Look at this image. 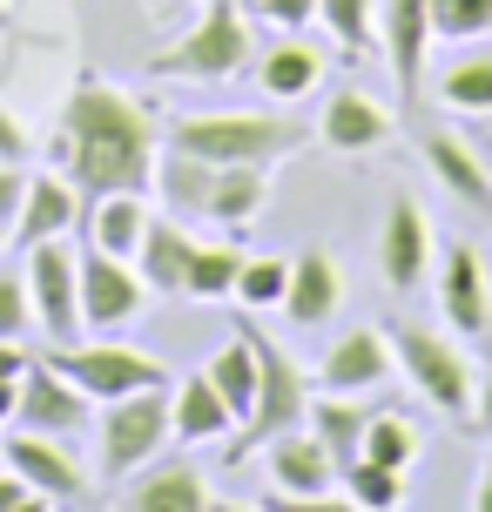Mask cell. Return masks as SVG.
Returning a JSON list of instances; mask_svg holds the SVG:
<instances>
[{
    "instance_id": "6da1fadb",
    "label": "cell",
    "mask_w": 492,
    "mask_h": 512,
    "mask_svg": "<svg viewBox=\"0 0 492 512\" xmlns=\"http://www.w3.org/2000/svg\"><path fill=\"white\" fill-rule=\"evenodd\" d=\"M54 162L81 189V203L108 196V189H156L162 115L149 102H135L129 88H115V81L81 75L68 88V102H61Z\"/></svg>"
},
{
    "instance_id": "7a4b0ae2",
    "label": "cell",
    "mask_w": 492,
    "mask_h": 512,
    "mask_svg": "<svg viewBox=\"0 0 492 512\" xmlns=\"http://www.w3.org/2000/svg\"><path fill=\"white\" fill-rule=\"evenodd\" d=\"M317 128L297 122V115H270V108H257V115H176V122H162V149L176 155H196V162H243V169H277L284 155L311 149Z\"/></svg>"
},
{
    "instance_id": "3957f363",
    "label": "cell",
    "mask_w": 492,
    "mask_h": 512,
    "mask_svg": "<svg viewBox=\"0 0 492 512\" xmlns=\"http://www.w3.org/2000/svg\"><path fill=\"white\" fill-rule=\"evenodd\" d=\"M162 445H169V384L95 405V479L122 486L142 465L162 459Z\"/></svg>"
},
{
    "instance_id": "277c9868",
    "label": "cell",
    "mask_w": 492,
    "mask_h": 512,
    "mask_svg": "<svg viewBox=\"0 0 492 512\" xmlns=\"http://www.w3.org/2000/svg\"><path fill=\"white\" fill-rule=\"evenodd\" d=\"M391 358H398V378L412 384L418 398L445 418H472V391H479V371L466 364V351L439 337L432 324H412V317H391Z\"/></svg>"
},
{
    "instance_id": "5b68a950",
    "label": "cell",
    "mask_w": 492,
    "mask_h": 512,
    "mask_svg": "<svg viewBox=\"0 0 492 512\" xmlns=\"http://www.w3.org/2000/svg\"><path fill=\"white\" fill-rule=\"evenodd\" d=\"M250 54H257L250 14H243L236 0H203L196 27H189L169 54L149 61V75L156 81H236L243 68H250Z\"/></svg>"
},
{
    "instance_id": "8992f818",
    "label": "cell",
    "mask_w": 492,
    "mask_h": 512,
    "mask_svg": "<svg viewBox=\"0 0 492 512\" xmlns=\"http://www.w3.org/2000/svg\"><path fill=\"white\" fill-rule=\"evenodd\" d=\"M236 331L250 337V351H257V405H250V418H243V438L230 445V459H250V452L270 445V438H284V432L304 425V411H311V378L297 371V358H290L284 344H270L263 324H236Z\"/></svg>"
},
{
    "instance_id": "52a82bcc",
    "label": "cell",
    "mask_w": 492,
    "mask_h": 512,
    "mask_svg": "<svg viewBox=\"0 0 492 512\" xmlns=\"http://www.w3.org/2000/svg\"><path fill=\"white\" fill-rule=\"evenodd\" d=\"M48 364L61 378H75L95 405L108 398H129V391H149V384H169V364L149 358V351H135L122 337H95V344H48Z\"/></svg>"
},
{
    "instance_id": "ba28073f",
    "label": "cell",
    "mask_w": 492,
    "mask_h": 512,
    "mask_svg": "<svg viewBox=\"0 0 492 512\" xmlns=\"http://www.w3.org/2000/svg\"><path fill=\"white\" fill-rule=\"evenodd\" d=\"M68 250V236H48V243H34L27 250V297H34V331L48 337V344H75L81 337V270Z\"/></svg>"
},
{
    "instance_id": "9c48e42d",
    "label": "cell",
    "mask_w": 492,
    "mask_h": 512,
    "mask_svg": "<svg viewBox=\"0 0 492 512\" xmlns=\"http://www.w3.org/2000/svg\"><path fill=\"white\" fill-rule=\"evenodd\" d=\"M81 270V331L95 337H115L122 324H135L142 317V304H149V283H142V270H135L129 256H108V250H88L75 256Z\"/></svg>"
},
{
    "instance_id": "30bf717a",
    "label": "cell",
    "mask_w": 492,
    "mask_h": 512,
    "mask_svg": "<svg viewBox=\"0 0 492 512\" xmlns=\"http://www.w3.org/2000/svg\"><path fill=\"white\" fill-rule=\"evenodd\" d=\"M263 452H270V486H277L270 499H263V512L331 506V499H337V472H344V465L324 452V438H317V432H304V425H297V432L270 438Z\"/></svg>"
},
{
    "instance_id": "8fae6325",
    "label": "cell",
    "mask_w": 492,
    "mask_h": 512,
    "mask_svg": "<svg viewBox=\"0 0 492 512\" xmlns=\"http://www.w3.org/2000/svg\"><path fill=\"white\" fill-rule=\"evenodd\" d=\"M14 425H21V432L68 438V445H75L81 432H95V398H88L75 378H61L48 358H41V364H27V378H21V405H14Z\"/></svg>"
},
{
    "instance_id": "7c38bea8",
    "label": "cell",
    "mask_w": 492,
    "mask_h": 512,
    "mask_svg": "<svg viewBox=\"0 0 492 512\" xmlns=\"http://www.w3.org/2000/svg\"><path fill=\"white\" fill-rule=\"evenodd\" d=\"M0 459L21 472L34 492H48V506H81L88 499V465L68 452V438H48V432H0Z\"/></svg>"
},
{
    "instance_id": "4fadbf2b",
    "label": "cell",
    "mask_w": 492,
    "mask_h": 512,
    "mask_svg": "<svg viewBox=\"0 0 492 512\" xmlns=\"http://www.w3.org/2000/svg\"><path fill=\"white\" fill-rule=\"evenodd\" d=\"M432 0H378V54H385L398 102H418L425 61H432Z\"/></svg>"
},
{
    "instance_id": "5bb4252c",
    "label": "cell",
    "mask_w": 492,
    "mask_h": 512,
    "mask_svg": "<svg viewBox=\"0 0 492 512\" xmlns=\"http://www.w3.org/2000/svg\"><path fill=\"white\" fill-rule=\"evenodd\" d=\"M378 270L398 297H412L432 277V216L418 209V196H391L385 223H378Z\"/></svg>"
},
{
    "instance_id": "9a60e30c",
    "label": "cell",
    "mask_w": 492,
    "mask_h": 512,
    "mask_svg": "<svg viewBox=\"0 0 492 512\" xmlns=\"http://www.w3.org/2000/svg\"><path fill=\"white\" fill-rule=\"evenodd\" d=\"M439 310L459 337H486L492 331V283H486V256L472 243H445L439 250Z\"/></svg>"
},
{
    "instance_id": "2e32d148",
    "label": "cell",
    "mask_w": 492,
    "mask_h": 512,
    "mask_svg": "<svg viewBox=\"0 0 492 512\" xmlns=\"http://www.w3.org/2000/svg\"><path fill=\"white\" fill-rule=\"evenodd\" d=\"M337 310H344V263L337 250L311 243V250L290 256V290H284V317L297 331H317V324H331Z\"/></svg>"
},
{
    "instance_id": "e0dca14e",
    "label": "cell",
    "mask_w": 492,
    "mask_h": 512,
    "mask_svg": "<svg viewBox=\"0 0 492 512\" xmlns=\"http://www.w3.org/2000/svg\"><path fill=\"white\" fill-rule=\"evenodd\" d=\"M391 135H398L391 108L371 102L364 88H337L331 102H324V115H317V142L331 155H371V149H385Z\"/></svg>"
},
{
    "instance_id": "ac0fdd59",
    "label": "cell",
    "mask_w": 492,
    "mask_h": 512,
    "mask_svg": "<svg viewBox=\"0 0 492 512\" xmlns=\"http://www.w3.org/2000/svg\"><path fill=\"white\" fill-rule=\"evenodd\" d=\"M418 155H425L432 182H439L452 203L492 209V169H486V155L472 149L466 135H452V128H425V135H418Z\"/></svg>"
},
{
    "instance_id": "d6986e66",
    "label": "cell",
    "mask_w": 492,
    "mask_h": 512,
    "mask_svg": "<svg viewBox=\"0 0 492 512\" xmlns=\"http://www.w3.org/2000/svg\"><path fill=\"white\" fill-rule=\"evenodd\" d=\"M68 230H81V189H75L68 176H54V169L27 176V196H21V216H14L7 243L27 256L34 243H48V236H68Z\"/></svg>"
},
{
    "instance_id": "ffe728a7",
    "label": "cell",
    "mask_w": 492,
    "mask_h": 512,
    "mask_svg": "<svg viewBox=\"0 0 492 512\" xmlns=\"http://www.w3.org/2000/svg\"><path fill=\"white\" fill-rule=\"evenodd\" d=\"M385 378H398L385 331H344L317 364V391H378Z\"/></svg>"
},
{
    "instance_id": "44dd1931",
    "label": "cell",
    "mask_w": 492,
    "mask_h": 512,
    "mask_svg": "<svg viewBox=\"0 0 492 512\" xmlns=\"http://www.w3.org/2000/svg\"><path fill=\"white\" fill-rule=\"evenodd\" d=\"M149 216H156V209H149V189H108V196H88V203H81V236H88L95 250L135 263Z\"/></svg>"
},
{
    "instance_id": "7402d4cb",
    "label": "cell",
    "mask_w": 492,
    "mask_h": 512,
    "mask_svg": "<svg viewBox=\"0 0 492 512\" xmlns=\"http://www.w3.org/2000/svg\"><path fill=\"white\" fill-rule=\"evenodd\" d=\"M263 209H270V169H243V162H223L209 169V189H203V216L223 223L230 236L257 230Z\"/></svg>"
},
{
    "instance_id": "603a6c76",
    "label": "cell",
    "mask_w": 492,
    "mask_h": 512,
    "mask_svg": "<svg viewBox=\"0 0 492 512\" xmlns=\"http://www.w3.org/2000/svg\"><path fill=\"white\" fill-rule=\"evenodd\" d=\"M236 432V411L223 405V391L209 384V371H196V378H182L176 391H169V438H182V445H209V438Z\"/></svg>"
},
{
    "instance_id": "cb8c5ba5",
    "label": "cell",
    "mask_w": 492,
    "mask_h": 512,
    "mask_svg": "<svg viewBox=\"0 0 492 512\" xmlns=\"http://www.w3.org/2000/svg\"><path fill=\"white\" fill-rule=\"evenodd\" d=\"M189 256H196V236L182 230V216H149L142 250H135V270H142V283H149V290H162V297H182Z\"/></svg>"
},
{
    "instance_id": "d4e9b609",
    "label": "cell",
    "mask_w": 492,
    "mask_h": 512,
    "mask_svg": "<svg viewBox=\"0 0 492 512\" xmlns=\"http://www.w3.org/2000/svg\"><path fill=\"white\" fill-rule=\"evenodd\" d=\"M250 75H257V88L270 95V102H304L317 81H324V48H311V41H277L270 54H257L250 61Z\"/></svg>"
},
{
    "instance_id": "484cf974",
    "label": "cell",
    "mask_w": 492,
    "mask_h": 512,
    "mask_svg": "<svg viewBox=\"0 0 492 512\" xmlns=\"http://www.w3.org/2000/svg\"><path fill=\"white\" fill-rule=\"evenodd\" d=\"M304 425L324 438V452L337 465H351L364 452V425H371V405H364V391H317L311 411H304Z\"/></svg>"
},
{
    "instance_id": "4316f807",
    "label": "cell",
    "mask_w": 492,
    "mask_h": 512,
    "mask_svg": "<svg viewBox=\"0 0 492 512\" xmlns=\"http://www.w3.org/2000/svg\"><path fill=\"white\" fill-rule=\"evenodd\" d=\"M129 506L135 512H209L216 492L196 465H142V479L129 486Z\"/></svg>"
},
{
    "instance_id": "83f0119b",
    "label": "cell",
    "mask_w": 492,
    "mask_h": 512,
    "mask_svg": "<svg viewBox=\"0 0 492 512\" xmlns=\"http://www.w3.org/2000/svg\"><path fill=\"white\" fill-rule=\"evenodd\" d=\"M337 499L358 512H398L405 506V472H391L378 459H351L337 472Z\"/></svg>"
},
{
    "instance_id": "f1b7e54d",
    "label": "cell",
    "mask_w": 492,
    "mask_h": 512,
    "mask_svg": "<svg viewBox=\"0 0 492 512\" xmlns=\"http://www.w3.org/2000/svg\"><path fill=\"white\" fill-rule=\"evenodd\" d=\"M203 371H209V384L223 391V405L236 411V425H243V418H250V405H257V351H250V337L236 331L230 344L203 364Z\"/></svg>"
},
{
    "instance_id": "f546056e",
    "label": "cell",
    "mask_w": 492,
    "mask_h": 512,
    "mask_svg": "<svg viewBox=\"0 0 492 512\" xmlns=\"http://www.w3.org/2000/svg\"><path fill=\"white\" fill-rule=\"evenodd\" d=\"M236 270H243V250H236V243H196L189 277H182V297H196V304L236 297Z\"/></svg>"
},
{
    "instance_id": "4dcf8cb0",
    "label": "cell",
    "mask_w": 492,
    "mask_h": 512,
    "mask_svg": "<svg viewBox=\"0 0 492 512\" xmlns=\"http://www.w3.org/2000/svg\"><path fill=\"white\" fill-rule=\"evenodd\" d=\"M439 102L459 115H492V54H459L439 75Z\"/></svg>"
},
{
    "instance_id": "1f68e13d",
    "label": "cell",
    "mask_w": 492,
    "mask_h": 512,
    "mask_svg": "<svg viewBox=\"0 0 492 512\" xmlns=\"http://www.w3.org/2000/svg\"><path fill=\"white\" fill-rule=\"evenodd\" d=\"M418 445H425V438H418L412 418H398V411H371L358 459H378V465H391V472H405V465L418 459Z\"/></svg>"
},
{
    "instance_id": "d6a6232c",
    "label": "cell",
    "mask_w": 492,
    "mask_h": 512,
    "mask_svg": "<svg viewBox=\"0 0 492 512\" xmlns=\"http://www.w3.org/2000/svg\"><path fill=\"white\" fill-rule=\"evenodd\" d=\"M284 290H290V256H243V270H236L243 310H284Z\"/></svg>"
},
{
    "instance_id": "836d02e7",
    "label": "cell",
    "mask_w": 492,
    "mask_h": 512,
    "mask_svg": "<svg viewBox=\"0 0 492 512\" xmlns=\"http://www.w3.org/2000/svg\"><path fill=\"white\" fill-rule=\"evenodd\" d=\"M317 21L337 34V48H378V0H317Z\"/></svg>"
},
{
    "instance_id": "e575fe53",
    "label": "cell",
    "mask_w": 492,
    "mask_h": 512,
    "mask_svg": "<svg viewBox=\"0 0 492 512\" xmlns=\"http://www.w3.org/2000/svg\"><path fill=\"white\" fill-rule=\"evenodd\" d=\"M432 34L439 41H486L492 0H432Z\"/></svg>"
},
{
    "instance_id": "d590c367",
    "label": "cell",
    "mask_w": 492,
    "mask_h": 512,
    "mask_svg": "<svg viewBox=\"0 0 492 512\" xmlns=\"http://www.w3.org/2000/svg\"><path fill=\"white\" fill-rule=\"evenodd\" d=\"M34 331V297H27L21 270H0V337H27Z\"/></svg>"
},
{
    "instance_id": "8d00e7d4",
    "label": "cell",
    "mask_w": 492,
    "mask_h": 512,
    "mask_svg": "<svg viewBox=\"0 0 492 512\" xmlns=\"http://www.w3.org/2000/svg\"><path fill=\"white\" fill-rule=\"evenodd\" d=\"M27 351L21 337H0V425H14V405H21V378H27Z\"/></svg>"
},
{
    "instance_id": "74e56055",
    "label": "cell",
    "mask_w": 492,
    "mask_h": 512,
    "mask_svg": "<svg viewBox=\"0 0 492 512\" xmlns=\"http://www.w3.org/2000/svg\"><path fill=\"white\" fill-rule=\"evenodd\" d=\"M257 21L284 27V34H304L317 21V0H257Z\"/></svg>"
},
{
    "instance_id": "f35d334b",
    "label": "cell",
    "mask_w": 492,
    "mask_h": 512,
    "mask_svg": "<svg viewBox=\"0 0 492 512\" xmlns=\"http://www.w3.org/2000/svg\"><path fill=\"white\" fill-rule=\"evenodd\" d=\"M41 506H48V492H34L21 472L7 465V472H0V512H41Z\"/></svg>"
},
{
    "instance_id": "ab89813d",
    "label": "cell",
    "mask_w": 492,
    "mask_h": 512,
    "mask_svg": "<svg viewBox=\"0 0 492 512\" xmlns=\"http://www.w3.org/2000/svg\"><path fill=\"white\" fill-rule=\"evenodd\" d=\"M21 196H27V169L21 162H0V223L14 230V216H21Z\"/></svg>"
},
{
    "instance_id": "60d3db41",
    "label": "cell",
    "mask_w": 492,
    "mask_h": 512,
    "mask_svg": "<svg viewBox=\"0 0 492 512\" xmlns=\"http://www.w3.org/2000/svg\"><path fill=\"white\" fill-rule=\"evenodd\" d=\"M0 162H27V128L14 108H0Z\"/></svg>"
},
{
    "instance_id": "b9f144b4",
    "label": "cell",
    "mask_w": 492,
    "mask_h": 512,
    "mask_svg": "<svg viewBox=\"0 0 492 512\" xmlns=\"http://www.w3.org/2000/svg\"><path fill=\"white\" fill-rule=\"evenodd\" d=\"M472 418L492 432V364H486V378H479V391H472Z\"/></svg>"
},
{
    "instance_id": "7bdbcfd3",
    "label": "cell",
    "mask_w": 492,
    "mask_h": 512,
    "mask_svg": "<svg viewBox=\"0 0 492 512\" xmlns=\"http://www.w3.org/2000/svg\"><path fill=\"white\" fill-rule=\"evenodd\" d=\"M472 512H492V452H486V472H479V486H472Z\"/></svg>"
},
{
    "instance_id": "ee69618b",
    "label": "cell",
    "mask_w": 492,
    "mask_h": 512,
    "mask_svg": "<svg viewBox=\"0 0 492 512\" xmlns=\"http://www.w3.org/2000/svg\"><path fill=\"white\" fill-rule=\"evenodd\" d=\"M7 14H14V7H7V0H0V27H7Z\"/></svg>"
},
{
    "instance_id": "f6af8a7d",
    "label": "cell",
    "mask_w": 492,
    "mask_h": 512,
    "mask_svg": "<svg viewBox=\"0 0 492 512\" xmlns=\"http://www.w3.org/2000/svg\"><path fill=\"white\" fill-rule=\"evenodd\" d=\"M0 243H7V223H0Z\"/></svg>"
},
{
    "instance_id": "bcb514c9",
    "label": "cell",
    "mask_w": 492,
    "mask_h": 512,
    "mask_svg": "<svg viewBox=\"0 0 492 512\" xmlns=\"http://www.w3.org/2000/svg\"><path fill=\"white\" fill-rule=\"evenodd\" d=\"M486 169H492V155H486Z\"/></svg>"
}]
</instances>
